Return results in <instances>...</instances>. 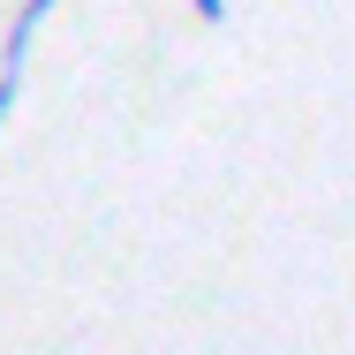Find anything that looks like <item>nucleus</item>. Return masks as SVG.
<instances>
[{"label": "nucleus", "instance_id": "obj_1", "mask_svg": "<svg viewBox=\"0 0 355 355\" xmlns=\"http://www.w3.org/2000/svg\"><path fill=\"white\" fill-rule=\"evenodd\" d=\"M197 8V23H227V0H189Z\"/></svg>", "mask_w": 355, "mask_h": 355}]
</instances>
